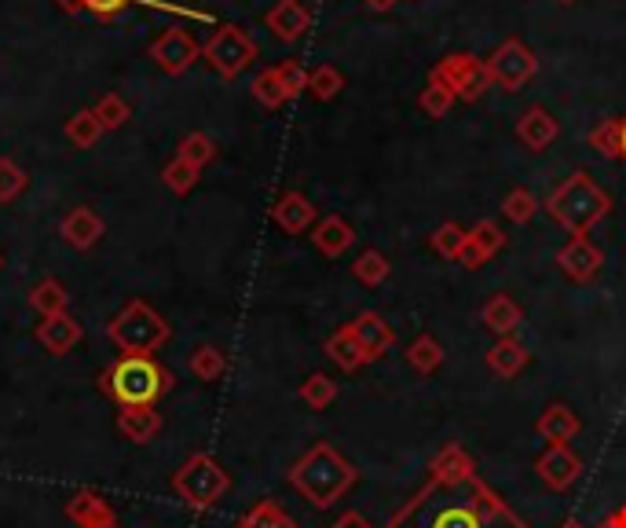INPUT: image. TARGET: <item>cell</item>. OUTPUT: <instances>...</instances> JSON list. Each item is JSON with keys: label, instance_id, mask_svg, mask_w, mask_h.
Returning <instances> with one entry per match:
<instances>
[{"label": "cell", "instance_id": "obj_1", "mask_svg": "<svg viewBox=\"0 0 626 528\" xmlns=\"http://www.w3.org/2000/svg\"><path fill=\"white\" fill-rule=\"evenodd\" d=\"M385 528H531L477 474L462 444H443L426 466V481Z\"/></svg>", "mask_w": 626, "mask_h": 528}, {"label": "cell", "instance_id": "obj_2", "mask_svg": "<svg viewBox=\"0 0 626 528\" xmlns=\"http://www.w3.org/2000/svg\"><path fill=\"white\" fill-rule=\"evenodd\" d=\"M286 481L300 500H308L316 511H330V506L337 500H345L348 488L359 481V470L333 444L319 441L290 466Z\"/></svg>", "mask_w": 626, "mask_h": 528}, {"label": "cell", "instance_id": "obj_3", "mask_svg": "<svg viewBox=\"0 0 626 528\" xmlns=\"http://www.w3.org/2000/svg\"><path fill=\"white\" fill-rule=\"evenodd\" d=\"M99 393L118 407H155L176 390V374L155 356H118L96 378Z\"/></svg>", "mask_w": 626, "mask_h": 528}, {"label": "cell", "instance_id": "obj_4", "mask_svg": "<svg viewBox=\"0 0 626 528\" xmlns=\"http://www.w3.org/2000/svg\"><path fill=\"white\" fill-rule=\"evenodd\" d=\"M542 209H547L568 235H590L593 228L612 213V195L593 181L587 169H575L568 181H561L547 195Z\"/></svg>", "mask_w": 626, "mask_h": 528}, {"label": "cell", "instance_id": "obj_5", "mask_svg": "<svg viewBox=\"0 0 626 528\" xmlns=\"http://www.w3.org/2000/svg\"><path fill=\"white\" fill-rule=\"evenodd\" d=\"M107 337L114 342L121 356H155L158 348L173 337V327L165 323V316H161L155 305L133 297V302L107 323Z\"/></svg>", "mask_w": 626, "mask_h": 528}, {"label": "cell", "instance_id": "obj_6", "mask_svg": "<svg viewBox=\"0 0 626 528\" xmlns=\"http://www.w3.org/2000/svg\"><path fill=\"white\" fill-rule=\"evenodd\" d=\"M231 488V474L220 466L213 455L195 452L180 463V470H173V492L184 500L187 511H213L224 500Z\"/></svg>", "mask_w": 626, "mask_h": 528}, {"label": "cell", "instance_id": "obj_7", "mask_svg": "<svg viewBox=\"0 0 626 528\" xmlns=\"http://www.w3.org/2000/svg\"><path fill=\"white\" fill-rule=\"evenodd\" d=\"M201 59L217 70L224 82H235L238 74H246L257 59V41L235 23H224L213 29L206 45H201Z\"/></svg>", "mask_w": 626, "mask_h": 528}, {"label": "cell", "instance_id": "obj_8", "mask_svg": "<svg viewBox=\"0 0 626 528\" xmlns=\"http://www.w3.org/2000/svg\"><path fill=\"white\" fill-rule=\"evenodd\" d=\"M429 77H437L443 88H451L454 99H462V103H477V99L491 88L488 66H483V59L472 52H447L443 59H437Z\"/></svg>", "mask_w": 626, "mask_h": 528}, {"label": "cell", "instance_id": "obj_9", "mask_svg": "<svg viewBox=\"0 0 626 528\" xmlns=\"http://www.w3.org/2000/svg\"><path fill=\"white\" fill-rule=\"evenodd\" d=\"M483 66H488V82L494 88H502V93H520V88L539 74V59H535V52L520 37H506V41L483 59Z\"/></svg>", "mask_w": 626, "mask_h": 528}, {"label": "cell", "instance_id": "obj_10", "mask_svg": "<svg viewBox=\"0 0 626 528\" xmlns=\"http://www.w3.org/2000/svg\"><path fill=\"white\" fill-rule=\"evenodd\" d=\"M147 56L155 59V66L161 70V74L180 77V74H187V70L201 59V45L187 34V29L173 26V29H165V34H161L158 41L147 48Z\"/></svg>", "mask_w": 626, "mask_h": 528}, {"label": "cell", "instance_id": "obj_11", "mask_svg": "<svg viewBox=\"0 0 626 528\" xmlns=\"http://www.w3.org/2000/svg\"><path fill=\"white\" fill-rule=\"evenodd\" d=\"M557 268L572 279V283L587 286L601 275L604 254H601L598 243H590V235H572L568 243L557 250Z\"/></svg>", "mask_w": 626, "mask_h": 528}, {"label": "cell", "instance_id": "obj_12", "mask_svg": "<svg viewBox=\"0 0 626 528\" xmlns=\"http://www.w3.org/2000/svg\"><path fill=\"white\" fill-rule=\"evenodd\" d=\"M535 474L550 492H568V488L582 477V459L575 455L572 444H550L547 452L535 459Z\"/></svg>", "mask_w": 626, "mask_h": 528}, {"label": "cell", "instance_id": "obj_13", "mask_svg": "<svg viewBox=\"0 0 626 528\" xmlns=\"http://www.w3.org/2000/svg\"><path fill=\"white\" fill-rule=\"evenodd\" d=\"M348 331L359 342L367 364H378L381 356H389L392 345H396V331H392V323H385L381 312H359L356 320L348 323Z\"/></svg>", "mask_w": 626, "mask_h": 528}, {"label": "cell", "instance_id": "obj_14", "mask_svg": "<svg viewBox=\"0 0 626 528\" xmlns=\"http://www.w3.org/2000/svg\"><path fill=\"white\" fill-rule=\"evenodd\" d=\"M271 221H275L279 232H286V235H305L316 228L319 209L305 192H282L275 198V206H271Z\"/></svg>", "mask_w": 626, "mask_h": 528}, {"label": "cell", "instance_id": "obj_15", "mask_svg": "<svg viewBox=\"0 0 626 528\" xmlns=\"http://www.w3.org/2000/svg\"><path fill=\"white\" fill-rule=\"evenodd\" d=\"M265 26L271 29V37L282 45H294L308 34L311 26V8L305 0H275V8L265 15Z\"/></svg>", "mask_w": 626, "mask_h": 528}, {"label": "cell", "instance_id": "obj_16", "mask_svg": "<svg viewBox=\"0 0 626 528\" xmlns=\"http://www.w3.org/2000/svg\"><path fill=\"white\" fill-rule=\"evenodd\" d=\"M66 517L74 521L77 528H107V525H118V514L114 506L103 492L96 488H81L66 500Z\"/></svg>", "mask_w": 626, "mask_h": 528}, {"label": "cell", "instance_id": "obj_17", "mask_svg": "<svg viewBox=\"0 0 626 528\" xmlns=\"http://www.w3.org/2000/svg\"><path fill=\"white\" fill-rule=\"evenodd\" d=\"M506 246V232H502L494 221H477L469 228V238H466V250H462L458 265L469 268V272H477V268H483L491 261L494 254Z\"/></svg>", "mask_w": 626, "mask_h": 528}, {"label": "cell", "instance_id": "obj_18", "mask_svg": "<svg viewBox=\"0 0 626 528\" xmlns=\"http://www.w3.org/2000/svg\"><path fill=\"white\" fill-rule=\"evenodd\" d=\"M311 246L322 254V257H341L356 246V228H352L341 213H330V217H319L316 228H311Z\"/></svg>", "mask_w": 626, "mask_h": 528}, {"label": "cell", "instance_id": "obj_19", "mask_svg": "<svg viewBox=\"0 0 626 528\" xmlns=\"http://www.w3.org/2000/svg\"><path fill=\"white\" fill-rule=\"evenodd\" d=\"M59 235L66 238V246H74V250L85 254V250H93L99 238H103V217L88 206H74L63 217V224H59Z\"/></svg>", "mask_w": 626, "mask_h": 528}, {"label": "cell", "instance_id": "obj_20", "mask_svg": "<svg viewBox=\"0 0 626 528\" xmlns=\"http://www.w3.org/2000/svg\"><path fill=\"white\" fill-rule=\"evenodd\" d=\"M561 136V125H557V118H553L547 107H528V111H524L520 118H517V139L524 147H528V151H547V147L553 144V139Z\"/></svg>", "mask_w": 626, "mask_h": 528}, {"label": "cell", "instance_id": "obj_21", "mask_svg": "<svg viewBox=\"0 0 626 528\" xmlns=\"http://www.w3.org/2000/svg\"><path fill=\"white\" fill-rule=\"evenodd\" d=\"M483 360H488V371L491 374H499V378H517L524 367L531 364V353H528V345L524 342H517V337H499V342H494L488 353H483Z\"/></svg>", "mask_w": 626, "mask_h": 528}, {"label": "cell", "instance_id": "obj_22", "mask_svg": "<svg viewBox=\"0 0 626 528\" xmlns=\"http://www.w3.org/2000/svg\"><path fill=\"white\" fill-rule=\"evenodd\" d=\"M37 342H40V348H45V353L66 356L70 348L81 342V323H77L70 312L52 316V320H40V323H37Z\"/></svg>", "mask_w": 626, "mask_h": 528}, {"label": "cell", "instance_id": "obj_23", "mask_svg": "<svg viewBox=\"0 0 626 528\" xmlns=\"http://www.w3.org/2000/svg\"><path fill=\"white\" fill-rule=\"evenodd\" d=\"M535 430H539L542 441H550V444H568L572 437H579L582 422H579V415H575L568 404L553 401V404L547 407V412L539 415V422H535Z\"/></svg>", "mask_w": 626, "mask_h": 528}, {"label": "cell", "instance_id": "obj_24", "mask_svg": "<svg viewBox=\"0 0 626 528\" xmlns=\"http://www.w3.org/2000/svg\"><path fill=\"white\" fill-rule=\"evenodd\" d=\"M118 433L128 444H150L161 433V415L155 407H118Z\"/></svg>", "mask_w": 626, "mask_h": 528}, {"label": "cell", "instance_id": "obj_25", "mask_svg": "<svg viewBox=\"0 0 626 528\" xmlns=\"http://www.w3.org/2000/svg\"><path fill=\"white\" fill-rule=\"evenodd\" d=\"M480 320H483L488 331H494L499 337H510L524 323V308L513 302L510 294H491L480 308Z\"/></svg>", "mask_w": 626, "mask_h": 528}, {"label": "cell", "instance_id": "obj_26", "mask_svg": "<svg viewBox=\"0 0 626 528\" xmlns=\"http://www.w3.org/2000/svg\"><path fill=\"white\" fill-rule=\"evenodd\" d=\"M322 353H327L330 360L337 364L345 374H356L359 367H367V356H363L359 342H356V337H352L348 323L341 327V331H333V334L327 337V345H322Z\"/></svg>", "mask_w": 626, "mask_h": 528}, {"label": "cell", "instance_id": "obj_27", "mask_svg": "<svg viewBox=\"0 0 626 528\" xmlns=\"http://www.w3.org/2000/svg\"><path fill=\"white\" fill-rule=\"evenodd\" d=\"M29 308L40 316V320H52V316H63L66 308H70V294H66V286L59 283V279H40V283L29 291Z\"/></svg>", "mask_w": 626, "mask_h": 528}, {"label": "cell", "instance_id": "obj_28", "mask_svg": "<svg viewBox=\"0 0 626 528\" xmlns=\"http://www.w3.org/2000/svg\"><path fill=\"white\" fill-rule=\"evenodd\" d=\"M407 364H410V371L414 374H421V378H429V374H437L440 367H443V345L437 342L432 334H418L414 342L407 345Z\"/></svg>", "mask_w": 626, "mask_h": 528}, {"label": "cell", "instance_id": "obj_29", "mask_svg": "<svg viewBox=\"0 0 626 528\" xmlns=\"http://www.w3.org/2000/svg\"><path fill=\"white\" fill-rule=\"evenodd\" d=\"M235 528H297V521L286 511H282V503L260 500V503H254L246 514L238 517Z\"/></svg>", "mask_w": 626, "mask_h": 528}, {"label": "cell", "instance_id": "obj_30", "mask_svg": "<svg viewBox=\"0 0 626 528\" xmlns=\"http://www.w3.org/2000/svg\"><path fill=\"white\" fill-rule=\"evenodd\" d=\"M187 367L198 382H220V378L228 374V353L220 345H198L195 353H191Z\"/></svg>", "mask_w": 626, "mask_h": 528}, {"label": "cell", "instance_id": "obj_31", "mask_svg": "<svg viewBox=\"0 0 626 528\" xmlns=\"http://www.w3.org/2000/svg\"><path fill=\"white\" fill-rule=\"evenodd\" d=\"M249 93H254V99L265 107V111H279L282 103H290V93L279 77V66L260 70V74L254 77V85H249Z\"/></svg>", "mask_w": 626, "mask_h": 528}, {"label": "cell", "instance_id": "obj_32", "mask_svg": "<svg viewBox=\"0 0 626 528\" xmlns=\"http://www.w3.org/2000/svg\"><path fill=\"white\" fill-rule=\"evenodd\" d=\"M466 238H469V228L447 221L429 235V250L437 257H443V261H458L462 250H466Z\"/></svg>", "mask_w": 626, "mask_h": 528}, {"label": "cell", "instance_id": "obj_33", "mask_svg": "<svg viewBox=\"0 0 626 528\" xmlns=\"http://www.w3.org/2000/svg\"><path fill=\"white\" fill-rule=\"evenodd\" d=\"M352 275H356V283L363 286H381L392 275V265L381 250H363L356 261H352Z\"/></svg>", "mask_w": 626, "mask_h": 528}, {"label": "cell", "instance_id": "obj_34", "mask_svg": "<svg viewBox=\"0 0 626 528\" xmlns=\"http://www.w3.org/2000/svg\"><path fill=\"white\" fill-rule=\"evenodd\" d=\"M300 401H305L311 412H327V407H333V401H337V382L322 371L308 374L305 382H300Z\"/></svg>", "mask_w": 626, "mask_h": 528}, {"label": "cell", "instance_id": "obj_35", "mask_svg": "<svg viewBox=\"0 0 626 528\" xmlns=\"http://www.w3.org/2000/svg\"><path fill=\"white\" fill-rule=\"evenodd\" d=\"M345 88V74H341L333 63H319L316 70H308V93L319 99V103H330V99L341 96Z\"/></svg>", "mask_w": 626, "mask_h": 528}, {"label": "cell", "instance_id": "obj_36", "mask_svg": "<svg viewBox=\"0 0 626 528\" xmlns=\"http://www.w3.org/2000/svg\"><path fill=\"white\" fill-rule=\"evenodd\" d=\"M535 213H539V198L528 187H510L506 198H502V217L510 224H531Z\"/></svg>", "mask_w": 626, "mask_h": 528}, {"label": "cell", "instance_id": "obj_37", "mask_svg": "<svg viewBox=\"0 0 626 528\" xmlns=\"http://www.w3.org/2000/svg\"><path fill=\"white\" fill-rule=\"evenodd\" d=\"M454 103H458V99H454L451 88H443V85L437 82V77H429L426 88H421V93H418V107H421V114L432 118V122H440V118H447Z\"/></svg>", "mask_w": 626, "mask_h": 528}, {"label": "cell", "instance_id": "obj_38", "mask_svg": "<svg viewBox=\"0 0 626 528\" xmlns=\"http://www.w3.org/2000/svg\"><path fill=\"white\" fill-rule=\"evenodd\" d=\"M107 128L99 125V118L93 111H77L74 118H66V139L81 151H88V147H96V139L103 136Z\"/></svg>", "mask_w": 626, "mask_h": 528}, {"label": "cell", "instance_id": "obj_39", "mask_svg": "<svg viewBox=\"0 0 626 528\" xmlns=\"http://www.w3.org/2000/svg\"><path fill=\"white\" fill-rule=\"evenodd\" d=\"M93 114L99 118V125H103L107 133H114V128H121V125L128 122V118H133V107H128V99H125V96L107 93V96H99V99H96Z\"/></svg>", "mask_w": 626, "mask_h": 528}, {"label": "cell", "instance_id": "obj_40", "mask_svg": "<svg viewBox=\"0 0 626 528\" xmlns=\"http://www.w3.org/2000/svg\"><path fill=\"white\" fill-rule=\"evenodd\" d=\"M176 158H184V162L195 165V169H206L217 158V144L206 133H187L184 139H180Z\"/></svg>", "mask_w": 626, "mask_h": 528}, {"label": "cell", "instance_id": "obj_41", "mask_svg": "<svg viewBox=\"0 0 626 528\" xmlns=\"http://www.w3.org/2000/svg\"><path fill=\"white\" fill-rule=\"evenodd\" d=\"M198 176H201V169L187 165L184 158H173V162L161 169V181H165V187L173 195H191L198 187Z\"/></svg>", "mask_w": 626, "mask_h": 528}, {"label": "cell", "instance_id": "obj_42", "mask_svg": "<svg viewBox=\"0 0 626 528\" xmlns=\"http://www.w3.org/2000/svg\"><path fill=\"white\" fill-rule=\"evenodd\" d=\"M29 176L23 173V165L15 162V158H0V206L15 202L19 195L26 192Z\"/></svg>", "mask_w": 626, "mask_h": 528}, {"label": "cell", "instance_id": "obj_43", "mask_svg": "<svg viewBox=\"0 0 626 528\" xmlns=\"http://www.w3.org/2000/svg\"><path fill=\"white\" fill-rule=\"evenodd\" d=\"M279 77H282V85H286L290 99H297V96L308 93V70H305L300 59H282V63H279Z\"/></svg>", "mask_w": 626, "mask_h": 528}, {"label": "cell", "instance_id": "obj_44", "mask_svg": "<svg viewBox=\"0 0 626 528\" xmlns=\"http://www.w3.org/2000/svg\"><path fill=\"white\" fill-rule=\"evenodd\" d=\"M128 4H136V0H81V8H85L88 15L103 19V23H110V19H118Z\"/></svg>", "mask_w": 626, "mask_h": 528}, {"label": "cell", "instance_id": "obj_45", "mask_svg": "<svg viewBox=\"0 0 626 528\" xmlns=\"http://www.w3.org/2000/svg\"><path fill=\"white\" fill-rule=\"evenodd\" d=\"M612 136H615V158H612V162L626 165V114L612 118Z\"/></svg>", "mask_w": 626, "mask_h": 528}, {"label": "cell", "instance_id": "obj_46", "mask_svg": "<svg viewBox=\"0 0 626 528\" xmlns=\"http://www.w3.org/2000/svg\"><path fill=\"white\" fill-rule=\"evenodd\" d=\"M330 528H373V525H370L359 511H345V514H341Z\"/></svg>", "mask_w": 626, "mask_h": 528}, {"label": "cell", "instance_id": "obj_47", "mask_svg": "<svg viewBox=\"0 0 626 528\" xmlns=\"http://www.w3.org/2000/svg\"><path fill=\"white\" fill-rule=\"evenodd\" d=\"M598 528H626V506H619V511H612Z\"/></svg>", "mask_w": 626, "mask_h": 528}, {"label": "cell", "instance_id": "obj_48", "mask_svg": "<svg viewBox=\"0 0 626 528\" xmlns=\"http://www.w3.org/2000/svg\"><path fill=\"white\" fill-rule=\"evenodd\" d=\"M56 4L63 8L66 15H81V12H85V8H81V0H56Z\"/></svg>", "mask_w": 626, "mask_h": 528}, {"label": "cell", "instance_id": "obj_49", "mask_svg": "<svg viewBox=\"0 0 626 528\" xmlns=\"http://www.w3.org/2000/svg\"><path fill=\"white\" fill-rule=\"evenodd\" d=\"M367 4H370V8H378V12H381V8H392V4H403V0H367Z\"/></svg>", "mask_w": 626, "mask_h": 528}, {"label": "cell", "instance_id": "obj_50", "mask_svg": "<svg viewBox=\"0 0 626 528\" xmlns=\"http://www.w3.org/2000/svg\"><path fill=\"white\" fill-rule=\"evenodd\" d=\"M561 528H590V525H582V521H564Z\"/></svg>", "mask_w": 626, "mask_h": 528}, {"label": "cell", "instance_id": "obj_51", "mask_svg": "<svg viewBox=\"0 0 626 528\" xmlns=\"http://www.w3.org/2000/svg\"><path fill=\"white\" fill-rule=\"evenodd\" d=\"M557 4H575V0H557Z\"/></svg>", "mask_w": 626, "mask_h": 528}, {"label": "cell", "instance_id": "obj_52", "mask_svg": "<svg viewBox=\"0 0 626 528\" xmlns=\"http://www.w3.org/2000/svg\"><path fill=\"white\" fill-rule=\"evenodd\" d=\"M0 268H4V254H0Z\"/></svg>", "mask_w": 626, "mask_h": 528}, {"label": "cell", "instance_id": "obj_53", "mask_svg": "<svg viewBox=\"0 0 626 528\" xmlns=\"http://www.w3.org/2000/svg\"><path fill=\"white\" fill-rule=\"evenodd\" d=\"M107 528H121V525H107Z\"/></svg>", "mask_w": 626, "mask_h": 528}]
</instances>
